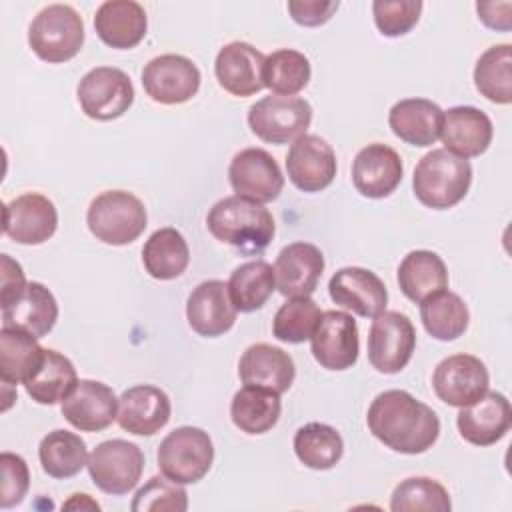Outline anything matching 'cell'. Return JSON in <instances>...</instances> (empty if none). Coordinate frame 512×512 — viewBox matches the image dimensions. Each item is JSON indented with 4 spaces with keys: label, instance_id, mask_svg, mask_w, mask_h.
Instances as JSON below:
<instances>
[{
    "label": "cell",
    "instance_id": "obj_1",
    "mask_svg": "<svg viewBox=\"0 0 512 512\" xmlns=\"http://www.w3.org/2000/svg\"><path fill=\"white\" fill-rule=\"evenodd\" d=\"M366 422L376 440L400 454H422L440 436L436 412L406 390L380 392L368 408Z\"/></svg>",
    "mask_w": 512,
    "mask_h": 512
},
{
    "label": "cell",
    "instance_id": "obj_2",
    "mask_svg": "<svg viewBox=\"0 0 512 512\" xmlns=\"http://www.w3.org/2000/svg\"><path fill=\"white\" fill-rule=\"evenodd\" d=\"M206 226L218 242L230 244L246 256L260 254L276 232L274 218L264 204L236 194L218 200L208 210Z\"/></svg>",
    "mask_w": 512,
    "mask_h": 512
},
{
    "label": "cell",
    "instance_id": "obj_3",
    "mask_svg": "<svg viewBox=\"0 0 512 512\" xmlns=\"http://www.w3.org/2000/svg\"><path fill=\"white\" fill-rule=\"evenodd\" d=\"M472 184V166L466 158L454 156L444 148L424 154L412 178L414 196L432 210H448L468 194Z\"/></svg>",
    "mask_w": 512,
    "mask_h": 512
},
{
    "label": "cell",
    "instance_id": "obj_4",
    "mask_svg": "<svg viewBox=\"0 0 512 512\" xmlns=\"http://www.w3.org/2000/svg\"><path fill=\"white\" fill-rule=\"evenodd\" d=\"M86 224L96 240L110 246H126L144 232L148 214L132 192L106 190L90 202Z\"/></svg>",
    "mask_w": 512,
    "mask_h": 512
},
{
    "label": "cell",
    "instance_id": "obj_5",
    "mask_svg": "<svg viewBox=\"0 0 512 512\" xmlns=\"http://www.w3.org/2000/svg\"><path fill=\"white\" fill-rule=\"evenodd\" d=\"M28 44L44 62H68L84 44V20L68 4H50L34 16L28 28Z\"/></svg>",
    "mask_w": 512,
    "mask_h": 512
},
{
    "label": "cell",
    "instance_id": "obj_6",
    "mask_svg": "<svg viewBox=\"0 0 512 512\" xmlns=\"http://www.w3.org/2000/svg\"><path fill=\"white\" fill-rule=\"evenodd\" d=\"M214 462V444L208 432L196 426L172 430L158 446V468L176 484L202 480Z\"/></svg>",
    "mask_w": 512,
    "mask_h": 512
},
{
    "label": "cell",
    "instance_id": "obj_7",
    "mask_svg": "<svg viewBox=\"0 0 512 512\" xmlns=\"http://www.w3.org/2000/svg\"><path fill=\"white\" fill-rule=\"evenodd\" d=\"M312 122V106L300 96L270 94L248 110L250 130L268 144H288L306 134Z\"/></svg>",
    "mask_w": 512,
    "mask_h": 512
},
{
    "label": "cell",
    "instance_id": "obj_8",
    "mask_svg": "<svg viewBox=\"0 0 512 512\" xmlns=\"http://www.w3.org/2000/svg\"><path fill=\"white\" fill-rule=\"evenodd\" d=\"M86 468L98 490L110 496H124L142 478L144 454L134 442L112 438L90 452Z\"/></svg>",
    "mask_w": 512,
    "mask_h": 512
},
{
    "label": "cell",
    "instance_id": "obj_9",
    "mask_svg": "<svg viewBox=\"0 0 512 512\" xmlns=\"http://www.w3.org/2000/svg\"><path fill=\"white\" fill-rule=\"evenodd\" d=\"M82 112L98 122L116 120L134 102L130 76L114 66H96L82 76L76 88Z\"/></svg>",
    "mask_w": 512,
    "mask_h": 512
},
{
    "label": "cell",
    "instance_id": "obj_10",
    "mask_svg": "<svg viewBox=\"0 0 512 512\" xmlns=\"http://www.w3.org/2000/svg\"><path fill=\"white\" fill-rule=\"evenodd\" d=\"M416 348V330L410 318L396 310L374 316L368 332V362L382 374H398Z\"/></svg>",
    "mask_w": 512,
    "mask_h": 512
},
{
    "label": "cell",
    "instance_id": "obj_11",
    "mask_svg": "<svg viewBox=\"0 0 512 512\" xmlns=\"http://www.w3.org/2000/svg\"><path fill=\"white\" fill-rule=\"evenodd\" d=\"M198 66L182 54H162L152 58L142 70V86L158 104H184L200 88Z\"/></svg>",
    "mask_w": 512,
    "mask_h": 512
},
{
    "label": "cell",
    "instance_id": "obj_12",
    "mask_svg": "<svg viewBox=\"0 0 512 512\" xmlns=\"http://www.w3.org/2000/svg\"><path fill=\"white\" fill-rule=\"evenodd\" d=\"M314 360L326 370H348L360 352L358 326L352 314L342 310L322 312L310 338Z\"/></svg>",
    "mask_w": 512,
    "mask_h": 512
},
{
    "label": "cell",
    "instance_id": "obj_13",
    "mask_svg": "<svg viewBox=\"0 0 512 512\" xmlns=\"http://www.w3.org/2000/svg\"><path fill=\"white\" fill-rule=\"evenodd\" d=\"M228 180L236 196L266 204L280 196L284 176L278 162L262 148H244L228 166Z\"/></svg>",
    "mask_w": 512,
    "mask_h": 512
},
{
    "label": "cell",
    "instance_id": "obj_14",
    "mask_svg": "<svg viewBox=\"0 0 512 512\" xmlns=\"http://www.w3.org/2000/svg\"><path fill=\"white\" fill-rule=\"evenodd\" d=\"M490 376L484 362L472 354H452L438 362L432 374L436 396L456 408H464L488 392Z\"/></svg>",
    "mask_w": 512,
    "mask_h": 512
},
{
    "label": "cell",
    "instance_id": "obj_15",
    "mask_svg": "<svg viewBox=\"0 0 512 512\" xmlns=\"http://www.w3.org/2000/svg\"><path fill=\"white\" fill-rule=\"evenodd\" d=\"M2 228L16 244L36 246L54 236L58 228V212L50 198L38 192H26L4 202Z\"/></svg>",
    "mask_w": 512,
    "mask_h": 512
},
{
    "label": "cell",
    "instance_id": "obj_16",
    "mask_svg": "<svg viewBox=\"0 0 512 512\" xmlns=\"http://www.w3.org/2000/svg\"><path fill=\"white\" fill-rule=\"evenodd\" d=\"M338 164L334 148L316 134H304L292 142L286 154L290 182L302 192H320L336 176Z\"/></svg>",
    "mask_w": 512,
    "mask_h": 512
},
{
    "label": "cell",
    "instance_id": "obj_17",
    "mask_svg": "<svg viewBox=\"0 0 512 512\" xmlns=\"http://www.w3.org/2000/svg\"><path fill=\"white\" fill-rule=\"evenodd\" d=\"M64 420L80 432L106 430L118 414L114 390L98 380H78L72 392L60 402Z\"/></svg>",
    "mask_w": 512,
    "mask_h": 512
},
{
    "label": "cell",
    "instance_id": "obj_18",
    "mask_svg": "<svg viewBox=\"0 0 512 512\" xmlns=\"http://www.w3.org/2000/svg\"><path fill=\"white\" fill-rule=\"evenodd\" d=\"M328 294L334 304L364 318L384 312L388 302L384 282L372 270L360 266L336 270L328 282Z\"/></svg>",
    "mask_w": 512,
    "mask_h": 512
},
{
    "label": "cell",
    "instance_id": "obj_19",
    "mask_svg": "<svg viewBox=\"0 0 512 512\" xmlns=\"http://www.w3.org/2000/svg\"><path fill=\"white\" fill-rule=\"evenodd\" d=\"M404 166L400 154L388 144L364 146L352 162V184L366 198H386L402 182Z\"/></svg>",
    "mask_w": 512,
    "mask_h": 512
},
{
    "label": "cell",
    "instance_id": "obj_20",
    "mask_svg": "<svg viewBox=\"0 0 512 512\" xmlns=\"http://www.w3.org/2000/svg\"><path fill=\"white\" fill-rule=\"evenodd\" d=\"M238 310L234 308L228 284L222 280L200 282L186 300V318L190 328L204 338L226 334L236 322Z\"/></svg>",
    "mask_w": 512,
    "mask_h": 512
},
{
    "label": "cell",
    "instance_id": "obj_21",
    "mask_svg": "<svg viewBox=\"0 0 512 512\" xmlns=\"http://www.w3.org/2000/svg\"><path fill=\"white\" fill-rule=\"evenodd\" d=\"M172 404L168 394L152 384H138L118 398L116 422L136 436H152L170 420Z\"/></svg>",
    "mask_w": 512,
    "mask_h": 512
},
{
    "label": "cell",
    "instance_id": "obj_22",
    "mask_svg": "<svg viewBox=\"0 0 512 512\" xmlns=\"http://www.w3.org/2000/svg\"><path fill=\"white\" fill-rule=\"evenodd\" d=\"M512 424V408L504 394L486 392L476 402L460 408L456 426L460 436L474 446H492L506 436Z\"/></svg>",
    "mask_w": 512,
    "mask_h": 512
},
{
    "label": "cell",
    "instance_id": "obj_23",
    "mask_svg": "<svg viewBox=\"0 0 512 512\" xmlns=\"http://www.w3.org/2000/svg\"><path fill=\"white\" fill-rule=\"evenodd\" d=\"M266 56L248 42H230L216 54L214 74L232 96H252L264 88L262 68Z\"/></svg>",
    "mask_w": 512,
    "mask_h": 512
},
{
    "label": "cell",
    "instance_id": "obj_24",
    "mask_svg": "<svg viewBox=\"0 0 512 512\" xmlns=\"http://www.w3.org/2000/svg\"><path fill=\"white\" fill-rule=\"evenodd\" d=\"M324 272V256L310 242H292L284 246L274 264L276 288L286 298L310 296Z\"/></svg>",
    "mask_w": 512,
    "mask_h": 512
},
{
    "label": "cell",
    "instance_id": "obj_25",
    "mask_svg": "<svg viewBox=\"0 0 512 512\" xmlns=\"http://www.w3.org/2000/svg\"><path fill=\"white\" fill-rule=\"evenodd\" d=\"M492 120L474 106H454L442 116L440 138L444 150L460 158H474L488 150L492 142Z\"/></svg>",
    "mask_w": 512,
    "mask_h": 512
},
{
    "label": "cell",
    "instance_id": "obj_26",
    "mask_svg": "<svg viewBox=\"0 0 512 512\" xmlns=\"http://www.w3.org/2000/svg\"><path fill=\"white\" fill-rule=\"evenodd\" d=\"M238 376L244 386H258L284 394L290 390L296 366L288 352L272 344H252L244 350L238 362Z\"/></svg>",
    "mask_w": 512,
    "mask_h": 512
},
{
    "label": "cell",
    "instance_id": "obj_27",
    "mask_svg": "<svg viewBox=\"0 0 512 512\" xmlns=\"http://www.w3.org/2000/svg\"><path fill=\"white\" fill-rule=\"evenodd\" d=\"M148 28L144 8L134 0H106L94 14V30L98 38L116 50L138 46Z\"/></svg>",
    "mask_w": 512,
    "mask_h": 512
},
{
    "label": "cell",
    "instance_id": "obj_28",
    "mask_svg": "<svg viewBox=\"0 0 512 512\" xmlns=\"http://www.w3.org/2000/svg\"><path fill=\"white\" fill-rule=\"evenodd\" d=\"M442 116V108L428 98H404L390 108L388 124L402 142L426 148L440 138Z\"/></svg>",
    "mask_w": 512,
    "mask_h": 512
},
{
    "label": "cell",
    "instance_id": "obj_29",
    "mask_svg": "<svg viewBox=\"0 0 512 512\" xmlns=\"http://www.w3.org/2000/svg\"><path fill=\"white\" fill-rule=\"evenodd\" d=\"M58 320V302L40 282H28L12 304L2 308V326L24 330L36 338L46 336Z\"/></svg>",
    "mask_w": 512,
    "mask_h": 512
},
{
    "label": "cell",
    "instance_id": "obj_30",
    "mask_svg": "<svg viewBox=\"0 0 512 512\" xmlns=\"http://www.w3.org/2000/svg\"><path fill=\"white\" fill-rule=\"evenodd\" d=\"M398 286L408 300L420 304L430 294L448 286L444 260L432 250L408 252L398 266Z\"/></svg>",
    "mask_w": 512,
    "mask_h": 512
},
{
    "label": "cell",
    "instance_id": "obj_31",
    "mask_svg": "<svg viewBox=\"0 0 512 512\" xmlns=\"http://www.w3.org/2000/svg\"><path fill=\"white\" fill-rule=\"evenodd\" d=\"M46 348L38 338L16 328L0 330V378L6 384H24L42 364Z\"/></svg>",
    "mask_w": 512,
    "mask_h": 512
},
{
    "label": "cell",
    "instance_id": "obj_32",
    "mask_svg": "<svg viewBox=\"0 0 512 512\" xmlns=\"http://www.w3.org/2000/svg\"><path fill=\"white\" fill-rule=\"evenodd\" d=\"M280 412V394L258 386L240 388L230 402V418L234 426L252 436L272 430L280 418Z\"/></svg>",
    "mask_w": 512,
    "mask_h": 512
},
{
    "label": "cell",
    "instance_id": "obj_33",
    "mask_svg": "<svg viewBox=\"0 0 512 512\" xmlns=\"http://www.w3.org/2000/svg\"><path fill=\"white\" fill-rule=\"evenodd\" d=\"M190 262V248L176 228H158L142 248V264L156 280H174L184 274Z\"/></svg>",
    "mask_w": 512,
    "mask_h": 512
},
{
    "label": "cell",
    "instance_id": "obj_34",
    "mask_svg": "<svg viewBox=\"0 0 512 512\" xmlns=\"http://www.w3.org/2000/svg\"><path fill=\"white\" fill-rule=\"evenodd\" d=\"M420 320L432 338L452 342L466 332L470 312L458 294L444 288L420 302Z\"/></svg>",
    "mask_w": 512,
    "mask_h": 512
},
{
    "label": "cell",
    "instance_id": "obj_35",
    "mask_svg": "<svg viewBox=\"0 0 512 512\" xmlns=\"http://www.w3.org/2000/svg\"><path fill=\"white\" fill-rule=\"evenodd\" d=\"M78 384L76 368L64 354L46 348L44 360L38 370L24 382L26 394L44 406L62 402Z\"/></svg>",
    "mask_w": 512,
    "mask_h": 512
},
{
    "label": "cell",
    "instance_id": "obj_36",
    "mask_svg": "<svg viewBox=\"0 0 512 512\" xmlns=\"http://www.w3.org/2000/svg\"><path fill=\"white\" fill-rule=\"evenodd\" d=\"M276 276L266 260H250L240 264L228 280V294L238 312L250 314L260 310L274 294Z\"/></svg>",
    "mask_w": 512,
    "mask_h": 512
},
{
    "label": "cell",
    "instance_id": "obj_37",
    "mask_svg": "<svg viewBox=\"0 0 512 512\" xmlns=\"http://www.w3.org/2000/svg\"><path fill=\"white\" fill-rule=\"evenodd\" d=\"M42 470L52 478H72L88 464L86 442L68 430L48 432L38 446Z\"/></svg>",
    "mask_w": 512,
    "mask_h": 512
},
{
    "label": "cell",
    "instance_id": "obj_38",
    "mask_svg": "<svg viewBox=\"0 0 512 512\" xmlns=\"http://www.w3.org/2000/svg\"><path fill=\"white\" fill-rule=\"evenodd\" d=\"M294 452L306 468L330 470L344 454V440L336 428L322 422H308L294 434Z\"/></svg>",
    "mask_w": 512,
    "mask_h": 512
},
{
    "label": "cell",
    "instance_id": "obj_39",
    "mask_svg": "<svg viewBox=\"0 0 512 512\" xmlns=\"http://www.w3.org/2000/svg\"><path fill=\"white\" fill-rule=\"evenodd\" d=\"M476 90L494 104L512 102V46H490L474 66Z\"/></svg>",
    "mask_w": 512,
    "mask_h": 512
},
{
    "label": "cell",
    "instance_id": "obj_40",
    "mask_svg": "<svg viewBox=\"0 0 512 512\" xmlns=\"http://www.w3.org/2000/svg\"><path fill=\"white\" fill-rule=\"evenodd\" d=\"M308 58L292 48H282L266 56L262 68L264 86L278 96H294L310 82Z\"/></svg>",
    "mask_w": 512,
    "mask_h": 512
},
{
    "label": "cell",
    "instance_id": "obj_41",
    "mask_svg": "<svg viewBox=\"0 0 512 512\" xmlns=\"http://www.w3.org/2000/svg\"><path fill=\"white\" fill-rule=\"evenodd\" d=\"M452 508L448 490L426 476H412L402 480L392 496H390V510L392 512H448Z\"/></svg>",
    "mask_w": 512,
    "mask_h": 512
},
{
    "label": "cell",
    "instance_id": "obj_42",
    "mask_svg": "<svg viewBox=\"0 0 512 512\" xmlns=\"http://www.w3.org/2000/svg\"><path fill=\"white\" fill-rule=\"evenodd\" d=\"M322 312L310 296L288 298L274 314L272 334L286 344H302L312 338Z\"/></svg>",
    "mask_w": 512,
    "mask_h": 512
},
{
    "label": "cell",
    "instance_id": "obj_43",
    "mask_svg": "<svg viewBox=\"0 0 512 512\" xmlns=\"http://www.w3.org/2000/svg\"><path fill=\"white\" fill-rule=\"evenodd\" d=\"M422 8L420 0H374L372 16L382 36L398 38L418 24Z\"/></svg>",
    "mask_w": 512,
    "mask_h": 512
},
{
    "label": "cell",
    "instance_id": "obj_44",
    "mask_svg": "<svg viewBox=\"0 0 512 512\" xmlns=\"http://www.w3.org/2000/svg\"><path fill=\"white\" fill-rule=\"evenodd\" d=\"M134 512L144 510H172L184 512L188 508V494L182 484H176L162 476H152L134 496L132 506Z\"/></svg>",
    "mask_w": 512,
    "mask_h": 512
},
{
    "label": "cell",
    "instance_id": "obj_45",
    "mask_svg": "<svg viewBox=\"0 0 512 512\" xmlns=\"http://www.w3.org/2000/svg\"><path fill=\"white\" fill-rule=\"evenodd\" d=\"M0 466H2L0 506L6 510L24 500L30 486V472H28L26 460L12 452H2Z\"/></svg>",
    "mask_w": 512,
    "mask_h": 512
},
{
    "label": "cell",
    "instance_id": "obj_46",
    "mask_svg": "<svg viewBox=\"0 0 512 512\" xmlns=\"http://www.w3.org/2000/svg\"><path fill=\"white\" fill-rule=\"evenodd\" d=\"M338 6V0H290L288 12L296 24L314 28L326 24L338 10Z\"/></svg>",
    "mask_w": 512,
    "mask_h": 512
},
{
    "label": "cell",
    "instance_id": "obj_47",
    "mask_svg": "<svg viewBox=\"0 0 512 512\" xmlns=\"http://www.w3.org/2000/svg\"><path fill=\"white\" fill-rule=\"evenodd\" d=\"M0 266H2V294H0V302L2 308L12 304L16 298H20V294L26 290L28 282L24 278L22 266L10 258L8 254L0 256Z\"/></svg>",
    "mask_w": 512,
    "mask_h": 512
},
{
    "label": "cell",
    "instance_id": "obj_48",
    "mask_svg": "<svg viewBox=\"0 0 512 512\" xmlns=\"http://www.w3.org/2000/svg\"><path fill=\"white\" fill-rule=\"evenodd\" d=\"M510 10H512L510 2H478L476 4V12L482 24L502 32H508L512 28Z\"/></svg>",
    "mask_w": 512,
    "mask_h": 512
},
{
    "label": "cell",
    "instance_id": "obj_49",
    "mask_svg": "<svg viewBox=\"0 0 512 512\" xmlns=\"http://www.w3.org/2000/svg\"><path fill=\"white\" fill-rule=\"evenodd\" d=\"M62 508H66V510H84V508H88V510H100V504L98 502H94L88 494H72V498L68 500V502H64V506Z\"/></svg>",
    "mask_w": 512,
    "mask_h": 512
}]
</instances>
